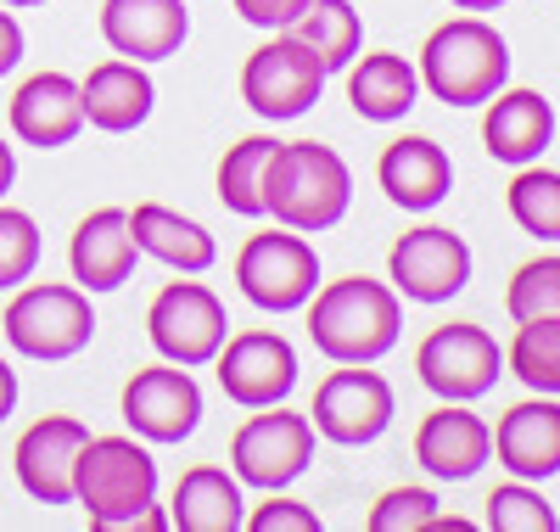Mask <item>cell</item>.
Wrapping results in <instances>:
<instances>
[{
    "mask_svg": "<svg viewBox=\"0 0 560 532\" xmlns=\"http://www.w3.org/2000/svg\"><path fill=\"white\" fill-rule=\"evenodd\" d=\"M73 505H84L90 527L102 532H168V510H158V460L135 438H84L73 465Z\"/></svg>",
    "mask_w": 560,
    "mask_h": 532,
    "instance_id": "cell-1",
    "label": "cell"
},
{
    "mask_svg": "<svg viewBox=\"0 0 560 532\" xmlns=\"http://www.w3.org/2000/svg\"><path fill=\"white\" fill-rule=\"evenodd\" d=\"M303 309H308L314 348L331 365H376L398 348L404 309H398V292L387 280L348 275L331 286H314V298Z\"/></svg>",
    "mask_w": 560,
    "mask_h": 532,
    "instance_id": "cell-2",
    "label": "cell"
},
{
    "mask_svg": "<svg viewBox=\"0 0 560 532\" xmlns=\"http://www.w3.org/2000/svg\"><path fill=\"white\" fill-rule=\"evenodd\" d=\"M353 174L319 140H280L264 174V213L298 235H319L348 219Z\"/></svg>",
    "mask_w": 560,
    "mask_h": 532,
    "instance_id": "cell-3",
    "label": "cell"
},
{
    "mask_svg": "<svg viewBox=\"0 0 560 532\" xmlns=\"http://www.w3.org/2000/svg\"><path fill=\"white\" fill-rule=\"evenodd\" d=\"M420 84L448 107H482L510 79V45L482 18H448L420 45Z\"/></svg>",
    "mask_w": 560,
    "mask_h": 532,
    "instance_id": "cell-4",
    "label": "cell"
},
{
    "mask_svg": "<svg viewBox=\"0 0 560 532\" xmlns=\"http://www.w3.org/2000/svg\"><path fill=\"white\" fill-rule=\"evenodd\" d=\"M0 331H7V343L23 359L62 365V359L90 348V336H96V314H90V292H84V286L39 280V286H18V298L7 303Z\"/></svg>",
    "mask_w": 560,
    "mask_h": 532,
    "instance_id": "cell-5",
    "label": "cell"
},
{
    "mask_svg": "<svg viewBox=\"0 0 560 532\" xmlns=\"http://www.w3.org/2000/svg\"><path fill=\"white\" fill-rule=\"evenodd\" d=\"M308 460H314V420L280 404L242 420L236 438H230V471H236L242 488L280 494L308 471Z\"/></svg>",
    "mask_w": 560,
    "mask_h": 532,
    "instance_id": "cell-6",
    "label": "cell"
},
{
    "mask_svg": "<svg viewBox=\"0 0 560 532\" xmlns=\"http://www.w3.org/2000/svg\"><path fill=\"white\" fill-rule=\"evenodd\" d=\"M319 90H325V62L287 28H280L269 45H258V51L247 57V68H242V102L269 124L303 118L319 102Z\"/></svg>",
    "mask_w": 560,
    "mask_h": 532,
    "instance_id": "cell-7",
    "label": "cell"
},
{
    "mask_svg": "<svg viewBox=\"0 0 560 532\" xmlns=\"http://www.w3.org/2000/svg\"><path fill=\"white\" fill-rule=\"evenodd\" d=\"M236 280L247 303H258L264 314H292L314 298L319 286V253L298 230H264V235H247V247L236 253Z\"/></svg>",
    "mask_w": 560,
    "mask_h": 532,
    "instance_id": "cell-8",
    "label": "cell"
},
{
    "mask_svg": "<svg viewBox=\"0 0 560 532\" xmlns=\"http://www.w3.org/2000/svg\"><path fill=\"white\" fill-rule=\"evenodd\" d=\"M147 336L168 365L197 370V365H213V354L224 348L230 314L202 280H168L147 309Z\"/></svg>",
    "mask_w": 560,
    "mask_h": 532,
    "instance_id": "cell-9",
    "label": "cell"
},
{
    "mask_svg": "<svg viewBox=\"0 0 560 532\" xmlns=\"http://www.w3.org/2000/svg\"><path fill=\"white\" fill-rule=\"evenodd\" d=\"M415 370L443 404H471V398L493 393V381L504 375V348L482 325L454 320V325H438L415 348Z\"/></svg>",
    "mask_w": 560,
    "mask_h": 532,
    "instance_id": "cell-10",
    "label": "cell"
},
{
    "mask_svg": "<svg viewBox=\"0 0 560 532\" xmlns=\"http://www.w3.org/2000/svg\"><path fill=\"white\" fill-rule=\"evenodd\" d=\"M398 404H393V386L387 375H376L370 365H342L319 381V393H314V431L325 443H337V449H364V443H376L382 431L393 426Z\"/></svg>",
    "mask_w": 560,
    "mask_h": 532,
    "instance_id": "cell-11",
    "label": "cell"
},
{
    "mask_svg": "<svg viewBox=\"0 0 560 532\" xmlns=\"http://www.w3.org/2000/svg\"><path fill=\"white\" fill-rule=\"evenodd\" d=\"M124 426L140 443H185L202 420V386L191 381L185 365H147L124 381Z\"/></svg>",
    "mask_w": 560,
    "mask_h": 532,
    "instance_id": "cell-12",
    "label": "cell"
},
{
    "mask_svg": "<svg viewBox=\"0 0 560 532\" xmlns=\"http://www.w3.org/2000/svg\"><path fill=\"white\" fill-rule=\"evenodd\" d=\"M387 280L409 303H448L471 286V247L443 224L404 230L387 253Z\"/></svg>",
    "mask_w": 560,
    "mask_h": 532,
    "instance_id": "cell-13",
    "label": "cell"
},
{
    "mask_svg": "<svg viewBox=\"0 0 560 532\" xmlns=\"http://www.w3.org/2000/svg\"><path fill=\"white\" fill-rule=\"evenodd\" d=\"M213 375H219L230 404L269 409V404L292 398L298 354H292V343L280 331H242V336H224V348L213 354Z\"/></svg>",
    "mask_w": 560,
    "mask_h": 532,
    "instance_id": "cell-14",
    "label": "cell"
},
{
    "mask_svg": "<svg viewBox=\"0 0 560 532\" xmlns=\"http://www.w3.org/2000/svg\"><path fill=\"white\" fill-rule=\"evenodd\" d=\"M84 438H90V426L73 415H45L18 438L12 465L34 505H73V465H79Z\"/></svg>",
    "mask_w": 560,
    "mask_h": 532,
    "instance_id": "cell-15",
    "label": "cell"
},
{
    "mask_svg": "<svg viewBox=\"0 0 560 532\" xmlns=\"http://www.w3.org/2000/svg\"><path fill=\"white\" fill-rule=\"evenodd\" d=\"M415 460L438 482H465L493 460V426L482 415H471L465 404H443V409H432L427 420H420Z\"/></svg>",
    "mask_w": 560,
    "mask_h": 532,
    "instance_id": "cell-16",
    "label": "cell"
},
{
    "mask_svg": "<svg viewBox=\"0 0 560 532\" xmlns=\"http://www.w3.org/2000/svg\"><path fill=\"white\" fill-rule=\"evenodd\" d=\"M185 34H191L185 0H102V39L129 62L174 57Z\"/></svg>",
    "mask_w": 560,
    "mask_h": 532,
    "instance_id": "cell-17",
    "label": "cell"
},
{
    "mask_svg": "<svg viewBox=\"0 0 560 532\" xmlns=\"http://www.w3.org/2000/svg\"><path fill=\"white\" fill-rule=\"evenodd\" d=\"M135 235H129V213L124 208H96L84 213L73 241H68V269H73V286L84 292H118V286L135 275Z\"/></svg>",
    "mask_w": 560,
    "mask_h": 532,
    "instance_id": "cell-18",
    "label": "cell"
},
{
    "mask_svg": "<svg viewBox=\"0 0 560 532\" xmlns=\"http://www.w3.org/2000/svg\"><path fill=\"white\" fill-rule=\"evenodd\" d=\"M493 454L510 476L522 482H544L560 471V404L549 393L504 409L493 426Z\"/></svg>",
    "mask_w": 560,
    "mask_h": 532,
    "instance_id": "cell-19",
    "label": "cell"
},
{
    "mask_svg": "<svg viewBox=\"0 0 560 532\" xmlns=\"http://www.w3.org/2000/svg\"><path fill=\"white\" fill-rule=\"evenodd\" d=\"M79 102H84V124H96L107 135H129L152 118L158 107V84L147 73V62H129V57H113L102 68H90L79 79Z\"/></svg>",
    "mask_w": 560,
    "mask_h": 532,
    "instance_id": "cell-20",
    "label": "cell"
},
{
    "mask_svg": "<svg viewBox=\"0 0 560 532\" xmlns=\"http://www.w3.org/2000/svg\"><path fill=\"white\" fill-rule=\"evenodd\" d=\"M84 129V102H79V79L68 73H34L12 95V135L23 147L57 152Z\"/></svg>",
    "mask_w": 560,
    "mask_h": 532,
    "instance_id": "cell-21",
    "label": "cell"
},
{
    "mask_svg": "<svg viewBox=\"0 0 560 532\" xmlns=\"http://www.w3.org/2000/svg\"><path fill=\"white\" fill-rule=\"evenodd\" d=\"M488 118H482V147L488 158L522 169V163H538L544 147L555 140V107L544 102L538 90H499L493 102H482Z\"/></svg>",
    "mask_w": 560,
    "mask_h": 532,
    "instance_id": "cell-22",
    "label": "cell"
},
{
    "mask_svg": "<svg viewBox=\"0 0 560 532\" xmlns=\"http://www.w3.org/2000/svg\"><path fill=\"white\" fill-rule=\"evenodd\" d=\"M376 180H382V190L404 213H427L454 190V163H448V152L438 147V140L404 135V140H393V147L382 152Z\"/></svg>",
    "mask_w": 560,
    "mask_h": 532,
    "instance_id": "cell-23",
    "label": "cell"
},
{
    "mask_svg": "<svg viewBox=\"0 0 560 532\" xmlns=\"http://www.w3.org/2000/svg\"><path fill=\"white\" fill-rule=\"evenodd\" d=\"M168 527L179 532H242L247 510H242V482L224 465H191L174 488L168 505Z\"/></svg>",
    "mask_w": 560,
    "mask_h": 532,
    "instance_id": "cell-24",
    "label": "cell"
},
{
    "mask_svg": "<svg viewBox=\"0 0 560 532\" xmlns=\"http://www.w3.org/2000/svg\"><path fill=\"white\" fill-rule=\"evenodd\" d=\"M129 235H135V247L147 253V258H158V264H168L179 275H202L219 258L213 235L197 219H185V213H174L163 203H140L129 213Z\"/></svg>",
    "mask_w": 560,
    "mask_h": 532,
    "instance_id": "cell-25",
    "label": "cell"
},
{
    "mask_svg": "<svg viewBox=\"0 0 560 532\" xmlns=\"http://www.w3.org/2000/svg\"><path fill=\"white\" fill-rule=\"evenodd\" d=\"M348 102L370 124H398L420 102V73L398 51H370L348 62Z\"/></svg>",
    "mask_w": 560,
    "mask_h": 532,
    "instance_id": "cell-26",
    "label": "cell"
},
{
    "mask_svg": "<svg viewBox=\"0 0 560 532\" xmlns=\"http://www.w3.org/2000/svg\"><path fill=\"white\" fill-rule=\"evenodd\" d=\"M287 34H298L308 51L325 62V73H342L353 57H359V39H364V23L348 0H308V7L287 23Z\"/></svg>",
    "mask_w": 560,
    "mask_h": 532,
    "instance_id": "cell-27",
    "label": "cell"
},
{
    "mask_svg": "<svg viewBox=\"0 0 560 532\" xmlns=\"http://www.w3.org/2000/svg\"><path fill=\"white\" fill-rule=\"evenodd\" d=\"M275 147H280L275 135H247V140H236V147L219 158V203L230 213H242V219L264 213V174H269Z\"/></svg>",
    "mask_w": 560,
    "mask_h": 532,
    "instance_id": "cell-28",
    "label": "cell"
},
{
    "mask_svg": "<svg viewBox=\"0 0 560 532\" xmlns=\"http://www.w3.org/2000/svg\"><path fill=\"white\" fill-rule=\"evenodd\" d=\"M504 365L533 393L560 398V320H516V343H510Z\"/></svg>",
    "mask_w": 560,
    "mask_h": 532,
    "instance_id": "cell-29",
    "label": "cell"
},
{
    "mask_svg": "<svg viewBox=\"0 0 560 532\" xmlns=\"http://www.w3.org/2000/svg\"><path fill=\"white\" fill-rule=\"evenodd\" d=\"M510 219L538 241H560V174L555 169H533L522 163V174L510 180Z\"/></svg>",
    "mask_w": 560,
    "mask_h": 532,
    "instance_id": "cell-30",
    "label": "cell"
},
{
    "mask_svg": "<svg viewBox=\"0 0 560 532\" xmlns=\"http://www.w3.org/2000/svg\"><path fill=\"white\" fill-rule=\"evenodd\" d=\"M488 527H493V532H555L560 516H555V505L538 494V482L510 476L504 488L488 494Z\"/></svg>",
    "mask_w": 560,
    "mask_h": 532,
    "instance_id": "cell-31",
    "label": "cell"
},
{
    "mask_svg": "<svg viewBox=\"0 0 560 532\" xmlns=\"http://www.w3.org/2000/svg\"><path fill=\"white\" fill-rule=\"evenodd\" d=\"M504 309H510V320H560V253L533 258L510 275Z\"/></svg>",
    "mask_w": 560,
    "mask_h": 532,
    "instance_id": "cell-32",
    "label": "cell"
},
{
    "mask_svg": "<svg viewBox=\"0 0 560 532\" xmlns=\"http://www.w3.org/2000/svg\"><path fill=\"white\" fill-rule=\"evenodd\" d=\"M39 264V224L23 208L0 203V292H18Z\"/></svg>",
    "mask_w": 560,
    "mask_h": 532,
    "instance_id": "cell-33",
    "label": "cell"
},
{
    "mask_svg": "<svg viewBox=\"0 0 560 532\" xmlns=\"http://www.w3.org/2000/svg\"><path fill=\"white\" fill-rule=\"evenodd\" d=\"M432 516H438L432 488H393L370 505V532H420Z\"/></svg>",
    "mask_w": 560,
    "mask_h": 532,
    "instance_id": "cell-34",
    "label": "cell"
},
{
    "mask_svg": "<svg viewBox=\"0 0 560 532\" xmlns=\"http://www.w3.org/2000/svg\"><path fill=\"white\" fill-rule=\"evenodd\" d=\"M247 527L253 532H319V516L308 505H298V499H269V505H258L247 516Z\"/></svg>",
    "mask_w": 560,
    "mask_h": 532,
    "instance_id": "cell-35",
    "label": "cell"
},
{
    "mask_svg": "<svg viewBox=\"0 0 560 532\" xmlns=\"http://www.w3.org/2000/svg\"><path fill=\"white\" fill-rule=\"evenodd\" d=\"M230 7H236V18L253 23V28H287L308 0H230Z\"/></svg>",
    "mask_w": 560,
    "mask_h": 532,
    "instance_id": "cell-36",
    "label": "cell"
},
{
    "mask_svg": "<svg viewBox=\"0 0 560 532\" xmlns=\"http://www.w3.org/2000/svg\"><path fill=\"white\" fill-rule=\"evenodd\" d=\"M18 62H23V23L0 7V79H7Z\"/></svg>",
    "mask_w": 560,
    "mask_h": 532,
    "instance_id": "cell-37",
    "label": "cell"
},
{
    "mask_svg": "<svg viewBox=\"0 0 560 532\" xmlns=\"http://www.w3.org/2000/svg\"><path fill=\"white\" fill-rule=\"evenodd\" d=\"M12 409H18V370L0 359V420H7Z\"/></svg>",
    "mask_w": 560,
    "mask_h": 532,
    "instance_id": "cell-38",
    "label": "cell"
},
{
    "mask_svg": "<svg viewBox=\"0 0 560 532\" xmlns=\"http://www.w3.org/2000/svg\"><path fill=\"white\" fill-rule=\"evenodd\" d=\"M12 180H18V158H12V147H7V140H0V203H7Z\"/></svg>",
    "mask_w": 560,
    "mask_h": 532,
    "instance_id": "cell-39",
    "label": "cell"
},
{
    "mask_svg": "<svg viewBox=\"0 0 560 532\" xmlns=\"http://www.w3.org/2000/svg\"><path fill=\"white\" fill-rule=\"evenodd\" d=\"M459 12H499V7H510V0H454Z\"/></svg>",
    "mask_w": 560,
    "mask_h": 532,
    "instance_id": "cell-40",
    "label": "cell"
},
{
    "mask_svg": "<svg viewBox=\"0 0 560 532\" xmlns=\"http://www.w3.org/2000/svg\"><path fill=\"white\" fill-rule=\"evenodd\" d=\"M0 7H45V0H0Z\"/></svg>",
    "mask_w": 560,
    "mask_h": 532,
    "instance_id": "cell-41",
    "label": "cell"
}]
</instances>
